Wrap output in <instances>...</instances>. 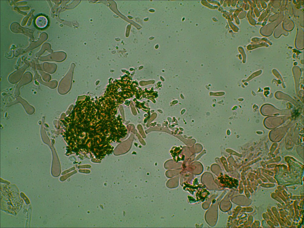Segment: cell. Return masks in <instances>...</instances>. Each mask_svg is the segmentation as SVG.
Returning a JSON list of instances; mask_svg holds the SVG:
<instances>
[{
    "label": "cell",
    "instance_id": "6da1fadb",
    "mask_svg": "<svg viewBox=\"0 0 304 228\" xmlns=\"http://www.w3.org/2000/svg\"><path fill=\"white\" fill-rule=\"evenodd\" d=\"M48 23L47 18L43 16L37 17L35 20V24L39 28L43 29L46 27Z\"/></svg>",
    "mask_w": 304,
    "mask_h": 228
}]
</instances>
